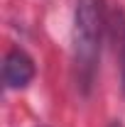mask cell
<instances>
[{"instance_id": "6da1fadb", "label": "cell", "mask_w": 125, "mask_h": 127, "mask_svg": "<svg viewBox=\"0 0 125 127\" xmlns=\"http://www.w3.org/2000/svg\"><path fill=\"white\" fill-rule=\"evenodd\" d=\"M106 0H76L71 25V66L74 83L81 93H91L98 73L101 47L108 37Z\"/></svg>"}, {"instance_id": "7a4b0ae2", "label": "cell", "mask_w": 125, "mask_h": 127, "mask_svg": "<svg viewBox=\"0 0 125 127\" xmlns=\"http://www.w3.org/2000/svg\"><path fill=\"white\" fill-rule=\"evenodd\" d=\"M37 76V64L22 47H12L2 56V83L7 91L27 88Z\"/></svg>"}, {"instance_id": "3957f363", "label": "cell", "mask_w": 125, "mask_h": 127, "mask_svg": "<svg viewBox=\"0 0 125 127\" xmlns=\"http://www.w3.org/2000/svg\"><path fill=\"white\" fill-rule=\"evenodd\" d=\"M108 39H110L113 56H115L118 76H120V88L125 95V10L120 5L108 12Z\"/></svg>"}, {"instance_id": "277c9868", "label": "cell", "mask_w": 125, "mask_h": 127, "mask_svg": "<svg viewBox=\"0 0 125 127\" xmlns=\"http://www.w3.org/2000/svg\"><path fill=\"white\" fill-rule=\"evenodd\" d=\"M108 127H125V125H123V122H120V120H113V122H110Z\"/></svg>"}]
</instances>
